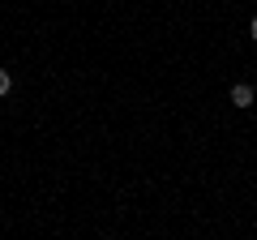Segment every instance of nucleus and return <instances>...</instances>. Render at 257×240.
<instances>
[{
	"mask_svg": "<svg viewBox=\"0 0 257 240\" xmlns=\"http://www.w3.org/2000/svg\"><path fill=\"white\" fill-rule=\"evenodd\" d=\"M253 99H257V90L248 82H236L231 86V107H253Z\"/></svg>",
	"mask_w": 257,
	"mask_h": 240,
	"instance_id": "f257e3e1",
	"label": "nucleus"
},
{
	"mask_svg": "<svg viewBox=\"0 0 257 240\" xmlns=\"http://www.w3.org/2000/svg\"><path fill=\"white\" fill-rule=\"evenodd\" d=\"M9 90H13V73H9V69H0V99H5Z\"/></svg>",
	"mask_w": 257,
	"mask_h": 240,
	"instance_id": "f03ea898",
	"label": "nucleus"
},
{
	"mask_svg": "<svg viewBox=\"0 0 257 240\" xmlns=\"http://www.w3.org/2000/svg\"><path fill=\"white\" fill-rule=\"evenodd\" d=\"M248 39H253V43H257V18L248 22Z\"/></svg>",
	"mask_w": 257,
	"mask_h": 240,
	"instance_id": "7ed1b4c3",
	"label": "nucleus"
}]
</instances>
